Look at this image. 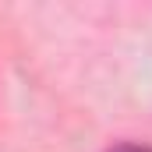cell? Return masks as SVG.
<instances>
[{
	"label": "cell",
	"mask_w": 152,
	"mask_h": 152,
	"mask_svg": "<svg viewBox=\"0 0 152 152\" xmlns=\"http://www.w3.org/2000/svg\"><path fill=\"white\" fill-rule=\"evenodd\" d=\"M110 152H152V145H138V142H124V145H117Z\"/></svg>",
	"instance_id": "6da1fadb"
}]
</instances>
